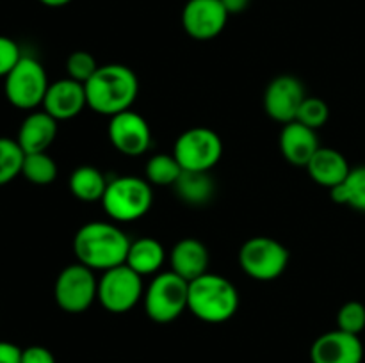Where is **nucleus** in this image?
Here are the masks:
<instances>
[{
	"instance_id": "34",
	"label": "nucleus",
	"mask_w": 365,
	"mask_h": 363,
	"mask_svg": "<svg viewBox=\"0 0 365 363\" xmlns=\"http://www.w3.org/2000/svg\"><path fill=\"white\" fill-rule=\"evenodd\" d=\"M39 2L46 7H63V6H68L71 0H39Z\"/></svg>"
},
{
	"instance_id": "17",
	"label": "nucleus",
	"mask_w": 365,
	"mask_h": 363,
	"mask_svg": "<svg viewBox=\"0 0 365 363\" xmlns=\"http://www.w3.org/2000/svg\"><path fill=\"white\" fill-rule=\"evenodd\" d=\"M57 135V120L45 110H34L29 114L18 130V144L25 153L46 152Z\"/></svg>"
},
{
	"instance_id": "8",
	"label": "nucleus",
	"mask_w": 365,
	"mask_h": 363,
	"mask_svg": "<svg viewBox=\"0 0 365 363\" xmlns=\"http://www.w3.org/2000/svg\"><path fill=\"white\" fill-rule=\"evenodd\" d=\"M57 306L66 313H82L98 299V280L95 270L77 262L59 273L53 287Z\"/></svg>"
},
{
	"instance_id": "16",
	"label": "nucleus",
	"mask_w": 365,
	"mask_h": 363,
	"mask_svg": "<svg viewBox=\"0 0 365 363\" xmlns=\"http://www.w3.org/2000/svg\"><path fill=\"white\" fill-rule=\"evenodd\" d=\"M317 130L305 127L299 121H291L284 125L280 132V152L292 166L307 167L316 152L319 149Z\"/></svg>"
},
{
	"instance_id": "27",
	"label": "nucleus",
	"mask_w": 365,
	"mask_h": 363,
	"mask_svg": "<svg viewBox=\"0 0 365 363\" xmlns=\"http://www.w3.org/2000/svg\"><path fill=\"white\" fill-rule=\"evenodd\" d=\"M330 117V107L324 100L317 98V96H307L303 100L302 107L298 110V116H296V121H299L305 127L312 128V130H317V128L324 127Z\"/></svg>"
},
{
	"instance_id": "7",
	"label": "nucleus",
	"mask_w": 365,
	"mask_h": 363,
	"mask_svg": "<svg viewBox=\"0 0 365 363\" xmlns=\"http://www.w3.org/2000/svg\"><path fill=\"white\" fill-rule=\"evenodd\" d=\"M239 263L253 280L271 281L287 269L289 251L277 238L252 237L239 249Z\"/></svg>"
},
{
	"instance_id": "25",
	"label": "nucleus",
	"mask_w": 365,
	"mask_h": 363,
	"mask_svg": "<svg viewBox=\"0 0 365 363\" xmlns=\"http://www.w3.org/2000/svg\"><path fill=\"white\" fill-rule=\"evenodd\" d=\"M21 174L34 185H50L57 178V164L46 152L25 153Z\"/></svg>"
},
{
	"instance_id": "1",
	"label": "nucleus",
	"mask_w": 365,
	"mask_h": 363,
	"mask_svg": "<svg viewBox=\"0 0 365 363\" xmlns=\"http://www.w3.org/2000/svg\"><path fill=\"white\" fill-rule=\"evenodd\" d=\"M130 238L120 226L103 221L84 224L73 238L75 256L93 270H109L127 262Z\"/></svg>"
},
{
	"instance_id": "5",
	"label": "nucleus",
	"mask_w": 365,
	"mask_h": 363,
	"mask_svg": "<svg viewBox=\"0 0 365 363\" xmlns=\"http://www.w3.org/2000/svg\"><path fill=\"white\" fill-rule=\"evenodd\" d=\"M189 281L173 270L159 273L146 287L143 301L145 312L153 322L170 324L187 310Z\"/></svg>"
},
{
	"instance_id": "31",
	"label": "nucleus",
	"mask_w": 365,
	"mask_h": 363,
	"mask_svg": "<svg viewBox=\"0 0 365 363\" xmlns=\"http://www.w3.org/2000/svg\"><path fill=\"white\" fill-rule=\"evenodd\" d=\"M20 363H56V356L43 345H29V347L21 349Z\"/></svg>"
},
{
	"instance_id": "14",
	"label": "nucleus",
	"mask_w": 365,
	"mask_h": 363,
	"mask_svg": "<svg viewBox=\"0 0 365 363\" xmlns=\"http://www.w3.org/2000/svg\"><path fill=\"white\" fill-rule=\"evenodd\" d=\"M312 363H362L364 344L359 335L334 330L316 338L310 347Z\"/></svg>"
},
{
	"instance_id": "6",
	"label": "nucleus",
	"mask_w": 365,
	"mask_h": 363,
	"mask_svg": "<svg viewBox=\"0 0 365 363\" xmlns=\"http://www.w3.org/2000/svg\"><path fill=\"white\" fill-rule=\"evenodd\" d=\"M4 78V91L11 105L24 110L43 105L50 84L45 68L34 57H21Z\"/></svg>"
},
{
	"instance_id": "28",
	"label": "nucleus",
	"mask_w": 365,
	"mask_h": 363,
	"mask_svg": "<svg viewBox=\"0 0 365 363\" xmlns=\"http://www.w3.org/2000/svg\"><path fill=\"white\" fill-rule=\"evenodd\" d=\"M337 330L360 335L365 330V306L360 301H349L337 312Z\"/></svg>"
},
{
	"instance_id": "20",
	"label": "nucleus",
	"mask_w": 365,
	"mask_h": 363,
	"mask_svg": "<svg viewBox=\"0 0 365 363\" xmlns=\"http://www.w3.org/2000/svg\"><path fill=\"white\" fill-rule=\"evenodd\" d=\"M166 260V251L157 238L141 237L130 242L127 255V265L139 276H150L159 273Z\"/></svg>"
},
{
	"instance_id": "24",
	"label": "nucleus",
	"mask_w": 365,
	"mask_h": 363,
	"mask_svg": "<svg viewBox=\"0 0 365 363\" xmlns=\"http://www.w3.org/2000/svg\"><path fill=\"white\" fill-rule=\"evenodd\" d=\"M182 171L184 169L175 155L159 153V155L150 157L146 164V180L150 182V185H157V187H170V185L173 187Z\"/></svg>"
},
{
	"instance_id": "11",
	"label": "nucleus",
	"mask_w": 365,
	"mask_h": 363,
	"mask_svg": "<svg viewBox=\"0 0 365 363\" xmlns=\"http://www.w3.org/2000/svg\"><path fill=\"white\" fill-rule=\"evenodd\" d=\"M107 134L110 144L121 155L139 157L148 152L152 146V130L148 121L130 109L110 117Z\"/></svg>"
},
{
	"instance_id": "10",
	"label": "nucleus",
	"mask_w": 365,
	"mask_h": 363,
	"mask_svg": "<svg viewBox=\"0 0 365 363\" xmlns=\"http://www.w3.org/2000/svg\"><path fill=\"white\" fill-rule=\"evenodd\" d=\"M145 295L143 276L127 263L103 270L98 280V301L107 312L127 313Z\"/></svg>"
},
{
	"instance_id": "18",
	"label": "nucleus",
	"mask_w": 365,
	"mask_h": 363,
	"mask_svg": "<svg viewBox=\"0 0 365 363\" xmlns=\"http://www.w3.org/2000/svg\"><path fill=\"white\" fill-rule=\"evenodd\" d=\"M171 270L185 281H192L202 274L209 273V251L198 238H182L173 246L170 253Z\"/></svg>"
},
{
	"instance_id": "4",
	"label": "nucleus",
	"mask_w": 365,
	"mask_h": 363,
	"mask_svg": "<svg viewBox=\"0 0 365 363\" xmlns=\"http://www.w3.org/2000/svg\"><path fill=\"white\" fill-rule=\"evenodd\" d=\"M153 203L152 185L139 177H118L107 184L102 206L116 223H130L145 216Z\"/></svg>"
},
{
	"instance_id": "3",
	"label": "nucleus",
	"mask_w": 365,
	"mask_h": 363,
	"mask_svg": "<svg viewBox=\"0 0 365 363\" xmlns=\"http://www.w3.org/2000/svg\"><path fill=\"white\" fill-rule=\"evenodd\" d=\"M239 308V292L228 278L220 274H202L189 281L187 310L209 324L230 320Z\"/></svg>"
},
{
	"instance_id": "26",
	"label": "nucleus",
	"mask_w": 365,
	"mask_h": 363,
	"mask_svg": "<svg viewBox=\"0 0 365 363\" xmlns=\"http://www.w3.org/2000/svg\"><path fill=\"white\" fill-rule=\"evenodd\" d=\"M25 152L16 139L0 137V187L21 174Z\"/></svg>"
},
{
	"instance_id": "29",
	"label": "nucleus",
	"mask_w": 365,
	"mask_h": 363,
	"mask_svg": "<svg viewBox=\"0 0 365 363\" xmlns=\"http://www.w3.org/2000/svg\"><path fill=\"white\" fill-rule=\"evenodd\" d=\"M98 68L100 66L96 64L95 57L86 50H77V52L70 53V57L66 59L68 77L81 82V84H86L96 73Z\"/></svg>"
},
{
	"instance_id": "9",
	"label": "nucleus",
	"mask_w": 365,
	"mask_h": 363,
	"mask_svg": "<svg viewBox=\"0 0 365 363\" xmlns=\"http://www.w3.org/2000/svg\"><path fill=\"white\" fill-rule=\"evenodd\" d=\"M173 155L184 171L209 173L223 155V141L207 127H195L182 132L175 141Z\"/></svg>"
},
{
	"instance_id": "12",
	"label": "nucleus",
	"mask_w": 365,
	"mask_h": 363,
	"mask_svg": "<svg viewBox=\"0 0 365 363\" xmlns=\"http://www.w3.org/2000/svg\"><path fill=\"white\" fill-rule=\"evenodd\" d=\"M307 98L302 80L292 75H280L267 84L264 93V110L271 120L282 125L296 121L303 100Z\"/></svg>"
},
{
	"instance_id": "23",
	"label": "nucleus",
	"mask_w": 365,
	"mask_h": 363,
	"mask_svg": "<svg viewBox=\"0 0 365 363\" xmlns=\"http://www.w3.org/2000/svg\"><path fill=\"white\" fill-rule=\"evenodd\" d=\"M330 192L331 199L339 205L351 206L353 210L365 212V166L351 167L346 180Z\"/></svg>"
},
{
	"instance_id": "21",
	"label": "nucleus",
	"mask_w": 365,
	"mask_h": 363,
	"mask_svg": "<svg viewBox=\"0 0 365 363\" xmlns=\"http://www.w3.org/2000/svg\"><path fill=\"white\" fill-rule=\"evenodd\" d=\"M109 180L95 166H78L70 177V191L84 203L102 201Z\"/></svg>"
},
{
	"instance_id": "22",
	"label": "nucleus",
	"mask_w": 365,
	"mask_h": 363,
	"mask_svg": "<svg viewBox=\"0 0 365 363\" xmlns=\"http://www.w3.org/2000/svg\"><path fill=\"white\" fill-rule=\"evenodd\" d=\"M175 191L178 198L189 205H203L214 196V180L207 171H182L175 182Z\"/></svg>"
},
{
	"instance_id": "33",
	"label": "nucleus",
	"mask_w": 365,
	"mask_h": 363,
	"mask_svg": "<svg viewBox=\"0 0 365 363\" xmlns=\"http://www.w3.org/2000/svg\"><path fill=\"white\" fill-rule=\"evenodd\" d=\"M250 2L252 0H221L223 7L227 9L228 14H239V13H245L248 9Z\"/></svg>"
},
{
	"instance_id": "30",
	"label": "nucleus",
	"mask_w": 365,
	"mask_h": 363,
	"mask_svg": "<svg viewBox=\"0 0 365 363\" xmlns=\"http://www.w3.org/2000/svg\"><path fill=\"white\" fill-rule=\"evenodd\" d=\"M20 46L7 36H0V77H6L21 59Z\"/></svg>"
},
{
	"instance_id": "2",
	"label": "nucleus",
	"mask_w": 365,
	"mask_h": 363,
	"mask_svg": "<svg viewBox=\"0 0 365 363\" xmlns=\"http://www.w3.org/2000/svg\"><path fill=\"white\" fill-rule=\"evenodd\" d=\"M84 88L89 109L113 117L130 109L138 98L139 80L125 64H103Z\"/></svg>"
},
{
	"instance_id": "15",
	"label": "nucleus",
	"mask_w": 365,
	"mask_h": 363,
	"mask_svg": "<svg viewBox=\"0 0 365 363\" xmlns=\"http://www.w3.org/2000/svg\"><path fill=\"white\" fill-rule=\"evenodd\" d=\"M41 107L45 112L56 117L57 121L71 120V117L78 116L84 110V107H88L84 84L70 77L53 82L48 85V91H46Z\"/></svg>"
},
{
	"instance_id": "19",
	"label": "nucleus",
	"mask_w": 365,
	"mask_h": 363,
	"mask_svg": "<svg viewBox=\"0 0 365 363\" xmlns=\"http://www.w3.org/2000/svg\"><path fill=\"white\" fill-rule=\"evenodd\" d=\"M307 171L317 185L331 191L346 180L351 167L339 149L319 148L316 155L310 159V162L307 164Z\"/></svg>"
},
{
	"instance_id": "32",
	"label": "nucleus",
	"mask_w": 365,
	"mask_h": 363,
	"mask_svg": "<svg viewBox=\"0 0 365 363\" xmlns=\"http://www.w3.org/2000/svg\"><path fill=\"white\" fill-rule=\"evenodd\" d=\"M21 349L13 342H0V363H20Z\"/></svg>"
},
{
	"instance_id": "13",
	"label": "nucleus",
	"mask_w": 365,
	"mask_h": 363,
	"mask_svg": "<svg viewBox=\"0 0 365 363\" xmlns=\"http://www.w3.org/2000/svg\"><path fill=\"white\" fill-rule=\"evenodd\" d=\"M228 16L221 0H187L182 9V27L192 39L209 41L223 32Z\"/></svg>"
}]
</instances>
